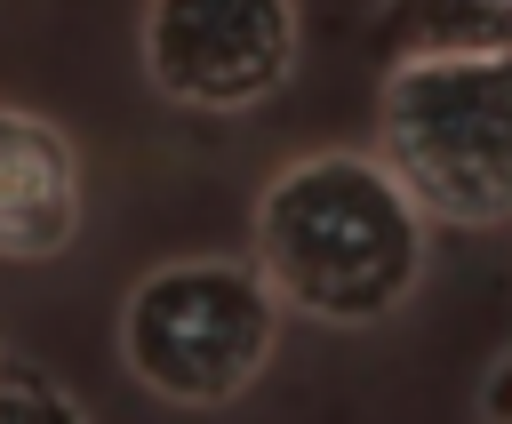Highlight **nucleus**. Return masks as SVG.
I'll use <instances>...</instances> for the list:
<instances>
[{
  "label": "nucleus",
  "instance_id": "obj_1",
  "mask_svg": "<svg viewBox=\"0 0 512 424\" xmlns=\"http://www.w3.org/2000/svg\"><path fill=\"white\" fill-rule=\"evenodd\" d=\"M248 272L280 312L320 328H376L424 280V216L368 152H304L256 192Z\"/></svg>",
  "mask_w": 512,
  "mask_h": 424
},
{
  "label": "nucleus",
  "instance_id": "obj_2",
  "mask_svg": "<svg viewBox=\"0 0 512 424\" xmlns=\"http://www.w3.org/2000/svg\"><path fill=\"white\" fill-rule=\"evenodd\" d=\"M424 224H512V56L392 64L368 152Z\"/></svg>",
  "mask_w": 512,
  "mask_h": 424
},
{
  "label": "nucleus",
  "instance_id": "obj_3",
  "mask_svg": "<svg viewBox=\"0 0 512 424\" xmlns=\"http://www.w3.org/2000/svg\"><path fill=\"white\" fill-rule=\"evenodd\" d=\"M280 344V304L248 256L152 264L120 304V360L168 408H232Z\"/></svg>",
  "mask_w": 512,
  "mask_h": 424
},
{
  "label": "nucleus",
  "instance_id": "obj_4",
  "mask_svg": "<svg viewBox=\"0 0 512 424\" xmlns=\"http://www.w3.org/2000/svg\"><path fill=\"white\" fill-rule=\"evenodd\" d=\"M304 48L296 0H152L144 80L184 112H256L288 88Z\"/></svg>",
  "mask_w": 512,
  "mask_h": 424
},
{
  "label": "nucleus",
  "instance_id": "obj_5",
  "mask_svg": "<svg viewBox=\"0 0 512 424\" xmlns=\"http://www.w3.org/2000/svg\"><path fill=\"white\" fill-rule=\"evenodd\" d=\"M80 152L56 120L0 104V256L8 264H40L64 256L80 240Z\"/></svg>",
  "mask_w": 512,
  "mask_h": 424
},
{
  "label": "nucleus",
  "instance_id": "obj_6",
  "mask_svg": "<svg viewBox=\"0 0 512 424\" xmlns=\"http://www.w3.org/2000/svg\"><path fill=\"white\" fill-rule=\"evenodd\" d=\"M376 40L392 64H472L512 56V0H384Z\"/></svg>",
  "mask_w": 512,
  "mask_h": 424
},
{
  "label": "nucleus",
  "instance_id": "obj_7",
  "mask_svg": "<svg viewBox=\"0 0 512 424\" xmlns=\"http://www.w3.org/2000/svg\"><path fill=\"white\" fill-rule=\"evenodd\" d=\"M0 424H88V408L40 368H0Z\"/></svg>",
  "mask_w": 512,
  "mask_h": 424
},
{
  "label": "nucleus",
  "instance_id": "obj_8",
  "mask_svg": "<svg viewBox=\"0 0 512 424\" xmlns=\"http://www.w3.org/2000/svg\"><path fill=\"white\" fill-rule=\"evenodd\" d=\"M480 424H512V352H496L480 376Z\"/></svg>",
  "mask_w": 512,
  "mask_h": 424
}]
</instances>
